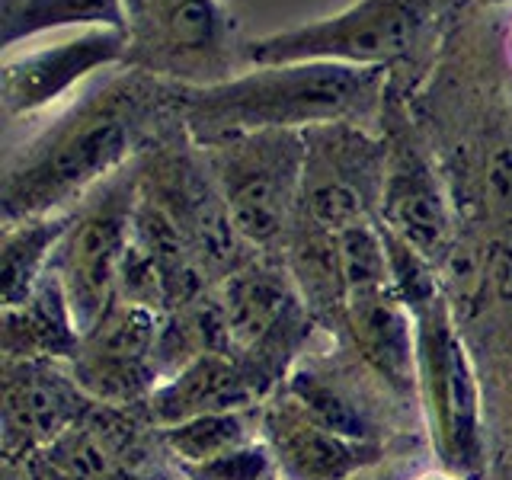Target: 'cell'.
Segmentation results:
<instances>
[{"label":"cell","mask_w":512,"mask_h":480,"mask_svg":"<svg viewBox=\"0 0 512 480\" xmlns=\"http://www.w3.org/2000/svg\"><path fill=\"white\" fill-rule=\"evenodd\" d=\"M199 151L215 176L237 234L253 250H269L279 240L285 244L301 202L304 157H308L304 132H285V128L244 132L218 138Z\"/></svg>","instance_id":"277c9868"},{"label":"cell","mask_w":512,"mask_h":480,"mask_svg":"<svg viewBox=\"0 0 512 480\" xmlns=\"http://www.w3.org/2000/svg\"><path fill=\"white\" fill-rule=\"evenodd\" d=\"M77 29H125L122 0H0L4 52L48 32Z\"/></svg>","instance_id":"d6986e66"},{"label":"cell","mask_w":512,"mask_h":480,"mask_svg":"<svg viewBox=\"0 0 512 480\" xmlns=\"http://www.w3.org/2000/svg\"><path fill=\"white\" fill-rule=\"evenodd\" d=\"M420 480H458L455 474H426V477H420Z\"/></svg>","instance_id":"484cf974"},{"label":"cell","mask_w":512,"mask_h":480,"mask_svg":"<svg viewBox=\"0 0 512 480\" xmlns=\"http://www.w3.org/2000/svg\"><path fill=\"white\" fill-rule=\"evenodd\" d=\"M125 68L202 87L231 74V20L221 0H122Z\"/></svg>","instance_id":"8992f818"},{"label":"cell","mask_w":512,"mask_h":480,"mask_svg":"<svg viewBox=\"0 0 512 480\" xmlns=\"http://www.w3.org/2000/svg\"><path fill=\"white\" fill-rule=\"evenodd\" d=\"M308 157L298 212L327 231H346L352 224L378 221L388 144L368 138L362 125L333 122L304 132Z\"/></svg>","instance_id":"ba28073f"},{"label":"cell","mask_w":512,"mask_h":480,"mask_svg":"<svg viewBox=\"0 0 512 480\" xmlns=\"http://www.w3.org/2000/svg\"><path fill=\"white\" fill-rule=\"evenodd\" d=\"M263 404L253 381L240 368L234 356L224 352H202L186 362L180 372L164 378L157 391L144 400L151 420L164 429L186 420H196L205 413H228V410H250Z\"/></svg>","instance_id":"2e32d148"},{"label":"cell","mask_w":512,"mask_h":480,"mask_svg":"<svg viewBox=\"0 0 512 480\" xmlns=\"http://www.w3.org/2000/svg\"><path fill=\"white\" fill-rule=\"evenodd\" d=\"M125 55V29H77L55 42L4 52V64H0L4 116L16 122L52 109L100 71L125 68Z\"/></svg>","instance_id":"9c48e42d"},{"label":"cell","mask_w":512,"mask_h":480,"mask_svg":"<svg viewBox=\"0 0 512 480\" xmlns=\"http://www.w3.org/2000/svg\"><path fill=\"white\" fill-rule=\"evenodd\" d=\"M343 340L397 400H410L420 394L416 320L394 288L349 298Z\"/></svg>","instance_id":"9a60e30c"},{"label":"cell","mask_w":512,"mask_h":480,"mask_svg":"<svg viewBox=\"0 0 512 480\" xmlns=\"http://www.w3.org/2000/svg\"><path fill=\"white\" fill-rule=\"evenodd\" d=\"M260 429L279 480H352L384 461L381 442L336 436L314 423L285 388L260 404Z\"/></svg>","instance_id":"4fadbf2b"},{"label":"cell","mask_w":512,"mask_h":480,"mask_svg":"<svg viewBox=\"0 0 512 480\" xmlns=\"http://www.w3.org/2000/svg\"><path fill=\"white\" fill-rule=\"evenodd\" d=\"M173 87L154 74L122 68L77 96L55 122L10 154L4 170V224L61 215L125 170L154 141Z\"/></svg>","instance_id":"6da1fadb"},{"label":"cell","mask_w":512,"mask_h":480,"mask_svg":"<svg viewBox=\"0 0 512 480\" xmlns=\"http://www.w3.org/2000/svg\"><path fill=\"white\" fill-rule=\"evenodd\" d=\"M68 228L71 212L4 224V240H0V298H4V308L23 304L36 292L42 276L52 269L55 250Z\"/></svg>","instance_id":"ffe728a7"},{"label":"cell","mask_w":512,"mask_h":480,"mask_svg":"<svg viewBox=\"0 0 512 480\" xmlns=\"http://www.w3.org/2000/svg\"><path fill=\"white\" fill-rule=\"evenodd\" d=\"M253 429H260V407L205 413V416H196V420L164 426L160 436H164L167 452L173 455L176 468H180V464L212 461L218 455H228L234 448L253 442L256 439Z\"/></svg>","instance_id":"44dd1931"},{"label":"cell","mask_w":512,"mask_h":480,"mask_svg":"<svg viewBox=\"0 0 512 480\" xmlns=\"http://www.w3.org/2000/svg\"><path fill=\"white\" fill-rule=\"evenodd\" d=\"M42 455L71 480H157L138 474L125 461H119L84 420L64 432L58 442L48 445Z\"/></svg>","instance_id":"603a6c76"},{"label":"cell","mask_w":512,"mask_h":480,"mask_svg":"<svg viewBox=\"0 0 512 480\" xmlns=\"http://www.w3.org/2000/svg\"><path fill=\"white\" fill-rule=\"evenodd\" d=\"M384 68L333 61L263 64L218 84H173V109L192 144H212L244 132H308L317 125H362L384 109Z\"/></svg>","instance_id":"7a4b0ae2"},{"label":"cell","mask_w":512,"mask_h":480,"mask_svg":"<svg viewBox=\"0 0 512 480\" xmlns=\"http://www.w3.org/2000/svg\"><path fill=\"white\" fill-rule=\"evenodd\" d=\"M96 407L80 388L71 362L61 359H4V458L16 468L42 455L64 432Z\"/></svg>","instance_id":"8fae6325"},{"label":"cell","mask_w":512,"mask_h":480,"mask_svg":"<svg viewBox=\"0 0 512 480\" xmlns=\"http://www.w3.org/2000/svg\"><path fill=\"white\" fill-rule=\"evenodd\" d=\"M218 295L224 304V317H228L231 343L237 356L276 324V320L301 301L298 288L285 269V260H266V256H253L237 272L218 285Z\"/></svg>","instance_id":"ac0fdd59"},{"label":"cell","mask_w":512,"mask_h":480,"mask_svg":"<svg viewBox=\"0 0 512 480\" xmlns=\"http://www.w3.org/2000/svg\"><path fill=\"white\" fill-rule=\"evenodd\" d=\"M336 237H340V266H343V282L349 298L394 288L391 256L378 221L352 224V228L340 231Z\"/></svg>","instance_id":"7402d4cb"},{"label":"cell","mask_w":512,"mask_h":480,"mask_svg":"<svg viewBox=\"0 0 512 480\" xmlns=\"http://www.w3.org/2000/svg\"><path fill=\"white\" fill-rule=\"evenodd\" d=\"M436 13L439 0H356L324 20L250 39L240 45V61L250 68L298 61L388 68L423 45Z\"/></svg>","instance_id":"3957f363"},{"label":"cell","mask_w":512,"mask_h":480,"mask_svg":"<svg viewBox=\"0 0 512 480\" xmlns=\"http://www.w3.org/2000/svg\"><path fill=\"white\" fill-rule=\"evenodd\" d=\"M506 48H509V61H512V26H509V39H506Z\"/></svg>","instance_id":"4316f807"},{"label":"cell","mask_w":512,"mask_h":480,"mask_svg":"<svg viewBox=\"0 0 512 480\" xmlns=\"http://www.w3.org/2000/svg\"><path fill=\"white\" fill-rule=\"evenodd\" d=\"M180 477L186 480H269L276 477V458L263 439L234 448L202 464H180Z\"/></svg>","instance_id":"cb8c5ba5"},{"label":"cell","mask_w":512,"mask_h":480,"mask_svg":"<svg viewBox=\"0 0 512 480\" xmlns=\"http://www.w3.org/2000/svg\"><path fill=\"white\" fill-rule=\"evenodd\" d=\"M378 221L416 253H423L429 263H439L452 253V212L439 176L407 138H397L388 148Z\"/></svg>","instance_id":"5bb4252c"},{"label":"cell","mask_w":512,"mask_h":480,"mask_svg":"<svg viewBox=\"0 0 512 480\" xmlns=\"http://www.w3.org/2000/svg\"><path fill=\"white\" fill-rule=\"evenodd\" d=\"M16 471H20L23 480H71L64 471H58L45 455H36V458L23 461V464H16Z\"/></svg>","instance_id":"d4e9b609"},{"label":"cell","mask_w":512,"mask_h":480,"mask_svg":"<svg viewBox=\"0 0 512 480\" xmlns=\"http://www.w3.org/2000/svg\"><path fill=\"white\" fill-rule=\"evenodd\" d=\"M84 333L77 330L71 301L55 269H48L23 304L0 314V346L4 359H61L74 362Z\"/></svg>","instance_id":"e0dca14e"},{"label":"cell","mask_w":512,"mask_h":480,"mask_svg":"<svg viewBox=\"0 0 512 480\" xmlns=\"http://www.w3.org/2000/svg\"><path fill=\"white\" fill-rule=\"evenodd\" d=\"M269 480H279V477H269Z\"/></svg>","instance_id":"83f0119b"},{"label":"cell","mask_w":512,"mask_h":480,"mask_svg":"<svg viewBox=\"0 0 512 480\" xmlns=\"http://www.w3.org/2000/svg\"><path fill=\"white\" fill-rule=\"evenodd\" d=\"M282 388L314 423L356 442H381L388 397L397 400L359 356L333 359L304 352Z\"/></svg>","instance_id":"7c38bea8"},{"label":"cell","mask_w":512,"mask_h":480,"mask_svg":"<svg viewBox=\"0 0 512 480\" xmlns=\"http://www.w3.org/2000/svg\"><path fill=\"white\" fill-rule=\"evenodd\" d=\"M416 320V378L432 429V445L455 477H474L484 461L477 381L445 295L432 298Z\"/></svg>","instance_id":"52a82bcc"},{"label":"cell","mask_w":512,"mask_h":480,"mask_svg":"<svg viewBox=\"0 0 512 480\" xmlns=\"http://www.w3.org/2000/svg\"><path fill=\"white\" fill-rule=\"evenodd\" d=\"M138 199L141 170L132 160L71 208V228L61 237L52 269L64 285L80 333H90L119 295V269L132 244Z\"/></svg>","instance_id":"5b68a950"},{"label":"cell","mask_w":512,"mask_h":480,"mask_svg":"<svg viewBox=\"0 0 512 480\" xmlns=\"http://www.w3.org/2000/svg\"><path fill=\"white\" fill-rule=\"evenodd\" d=\"M164 314L116 298L84 333L74 375L96 404H144L164 381L157 368V336Z\"/></svg>","instance_id":"30bf717a"}]
</instances>
